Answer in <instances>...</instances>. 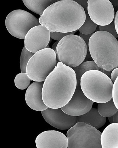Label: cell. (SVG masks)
<instances>
[{
	"label": "cell",
	"mask_w": 118,
	"mask_h": 148,
	"mask_svg": "<svg viewBox=\"0 0 118 148\" xmlns=\"http://www.w3.org/2000/svg\"><path fill=\"white\" fill-rule=\"evenodd\" d=\"M102 133L95 127L79 122L67 133L68 148H101Z\"/></svg>",
	"instance_id": "52a82bcc"
},
{
	"label": "cell",
	"mask_w": 118,
	"mask_h": 148,
	"mask_svg": "<svg viewBox=\"0 0 118 148\" xmlns=\"http://www.w3.org/2000/svg\"><path fill=\"white\" fill-rule=\"evenodd\" d=\"M114 21L115 29L118 35V10L115 14Z\"/></svg>",
	"instance_id": "f1b7e54d"
},
{
	"label": "cell",
	"mask_w": 118,
	"mask_h": 148,
	"mask_svg": "<svg viewBox=\"0 0 118 148\" xmlns=\"http://www.w3.org/2000/svg\"><path fill=\"white\" fill-rule=\"evenodd\" d=\"M44 82H35L28 87L25 93L26 103L35 111H43L49 107L44 103L42 97V90Z\"/></svg>",
	"instance_id": "5bb4252c"
},
{
	"label": "cell",
	"mask_w": 118,
	"mask_h": 148,
	"mask_svg": "<svg viewBox=\"0 0 118 148\" xmlns=\"http://www.w3.org/2000/svg\"><path fill=\"white\" fill-rule=\"evenodd\" d=\"M93 34H90L86 35L82 34L81 33H79V36L81 37L84 40L85 42L87 45V48H88V50L89 49V40L92 36V35Z\"/></svg>",
	"instance_id": "484cf974"
},
{
	"label": "cell",
	"mask_w": 118,
	"mask_h": 148,
	"mask_svg": "<svg viewBox=\"0 0 118 148\" xmlns=\"http://www.w3.org/2000/svg\"><path fill=\"white\" fill-rule=\"evenodd\" d=\"M87 51L88 48L84 40L79 36L72 34L59 41L55 52L59 62L73 68L83 62Z\"/></svg>",
	"instance_id": "5b68a950"
},
{
	"label": "cell",
	"mask_w": 118,
	"mask_h": 148,
	"mask_svg": "<svg viewBox=\"0 0 118 148\" xmlns=\"http://www.w3.org/2000/svg\"><path fill=\"white\" fill-rule=\"evenodd\" d=\"M59 42V41H58L57 42H55V43L52 46V49H53L55 52L56 51V47H57Z\"/></svg>",
	"instance_id": "f546056e"
},
{
	"label": "cell",
	"mask_w": 118,
	"mask_h": 148,
	"mask_svg": "<svg viewBox=\"0 0 118 148\" xmlns=\"http://www.w3.org/2000/svg\"><path fill=\"white\" fill-rule=\"evenodd\" d=\"M86 18L84 8L77 2L61 0L44 11L39 22L50 32L68 33L78 30Z\"/></svg>",
	"instance_id": "7a4b0ae2"
},
{
	"label": "cell",
	"mask_w": 118,
	"mask_h": 148,
	"mask_svg": "<svg viewBox=\"0 0 118 148\" xmlns=\"http://www.w3.org/2000/svg\"><path fill=\"white\" fill-rule=\"evenodd\" d=\"M111 123H118V111L114 116L108 118Z\"/></svg>",
	"instance_id": "4316f807"
},
{
	"label": "cell",
	"mask_w": 118,
	"mask_h": 148,
	"mask_svg": "<svg viewBox=\"0 0 118 148\" xmlns=\"http://www.w3.org/2000/svg\"><path fill=\"white\" fill-rule=\"evenodd\" d=\"M77 30L71 32L63 33L58 32H50V38L52 39L60 41L63 38L69 35L74 34Z\"/></svg>",
	"instance_id": "d4e9b609"
},
{
	"label": "cell",
	"mask_w": 118,
	"mask_h": 148,
	"mask_svg": "<svg viewBox=\"0 0 118 148\" xmlns=\"http://www.w3.org/2000/svg\"><path fill=\"white\" fill-rule=\"evenodd\" d=\"M8 32L14 37L24 39L29 31L35 26L41 25L39 19L22 10H16L9 13L5 20Z\"/></svg>",
	"instance_id": "ba28073f"
},
{
	"label": "cell",
	"mask_w": 118,
	"mask_h": 148,
	"mask_svg": "<svg viewBox=\"0 0 118 148\" xmlns=\"http://www.w3.org/2000/svg\"><path fill=\"white\" fill-rule=\"evenodd\" d=\"M118 75V68L113 70L111 74V78L113 83H114Z\"/></svg>",
	"instance_id": "83f0119b"
},
{
	"label": "cell",
	"mask_w": 118,
	"mask_h": 148,
	"mask_svg": "<svg viewBox=\"0 0 118 148\" xmlns=\"http://www.w3.org/2000/svg\"><path fill=\"white\" fill-rule=\"evenodd\" d=\"M113 82L104 73L98 70L87 71L80 80L81 89L89 99L98 103H103L112 98Z\"/></svg>",
	"instance_id": "277c9868"
},
{
	"label": "cell",
	"mask_w": 118,
	"mask_h": 148,
	"mask_svg": "<svg viewBox=\"0 0 118 148\" xmlns=\"http://www.w3.org/2000/svg\"><path fill=\"white\" fill-rule=\"evenodd\" d=\"M77 85L74 70L58 62L44 82L42 90L44 103L51 108H62L71 99Z\"/></svg>",
	"instance_id": "6da1fadb"
},
{
	"label": "cell",
	"mask_w": 118,
	"mask_h": 148,
	"mask_svg": "<svg viewBox=\"0 0 118 148\" xmlns=\"http://www.w3.org/2000/svg\"><path fill=\"white\" fill-rule=\"evenodd\" d=\"M77 123H85L96 129L102 127L106 121V118L100 115L97 109L94 108L83 115L77 116Z\"/></svg>",
	"instance_id": "2e32d148"
},
{
	"label": "cell",
	"mask_w": 118,
	"mask_h": 148,
	"mask_svg": "<svg viewBox=\"0 0 118 148\" xmlns=\"http://www.w3.org/2000/svg\"><path fill=\"white\" fill-rule=\"evenodd\" d=\"M60 0H22L24 4L31 11L41 16L46 9Z\"/></svg>",
	"instance_id": "e0dca14e"
},
{
	"label": "cell",
	"mask_w": 118,
	"mask_h": 148,
	"mask_svg": "<svg viewBox=\"0 0 118 148\" xmlns=\"http://www.w3.org/2000/svg\"><path fill=\"white\" fill-rule=\"evenodd\" d=\"M93 103L85 96L81 89L77 87L71 99L61 108L69 115L77 116L83 115L90 110L92 108Z\"/></svg>",
	"instance_id": "7c38bea8"
},
{
	"label": "cell",
	"mask_w": 118,
	"mask_h": 148,
	"mask_svg": "<svg viewBox=\"0 0 118 148\" xmlns=\"http://www.w3.org/2000/svg\"><path fill=\"white\" fill-rule=\"evenodd\" d=\"M56 52L50 48L35 53L27 64L26 73L32 80L44 82L57 65Z\"/></svg>",
	"instance_id": "8992f818"
},
{
	"label": "cell",
	"mask_w": 118,
	"mask_h": 148,
	"mask_svg": "<svg viewBox=\"0 0 118 148\" xmlns=\"http://www.w3.org/2000/svg\"><path fill=\"white\" fill-rule=\"evenodd\" d=\"M88 12L91 20L99 26L109 25L115 16L114 8L110 0H88Z\"/></svg>",
	"instance_id": "9c48e42d"
},
{
	"label": "cell",
	"mask_w": 118,
	"mask_h": 148,
	"mask_svg": "<svg viewBox=\"0 0 118 148\" xmlns=\"http://www.w3.org/2000/svg\"><path fill=\"white\" fill-rule=\"evenodd\" d=\"M50 32L46 27L42 25L32 28L28 32L24 39L26 49L35 53L46 48L50 40Z\"/></svg>",
	"instance_id": "30bf717a"
},
{
	"label": "cell",
	"mask_w": 118,
	"mask_h": 148,
	"mask_svg": "<svg viewBox=\"0 0 118 148\" xmlns=\"http://www.w3.org/2000/svg\"><path fill=\"white\" fill-rule=\"evenodd\" d=\"M35 53L28 51L25 46L23 47L21 54L20 58V68L22 73H26L27 64Z\"/></svg>",
	"instance_id": "7402d4cb"
},
{
	"label": "cell",
	"mask_w": 118,
	"mask_h": 148,
	"mask_svg": "<svg viewBox=\"0 0 118 148\" xmlns=\"http://www.w3.org/2000/svg\"><path fill=\"white\" fill-rule=\"evenodd\" d=\"M98 110L100 115L106 118L114 116L118 111L112 98L107 102L98 103Z\"/></svg>",
	"instance_id": "d6986e66"
},
{
	"label": "cell",
	"mask_w": 118,
	"mask_h": 148,
	"mask_svg": "<svg viewBox=\"0 0 118 148\" xmlns=\"http://www.w3.org/2000/svg\"><path fill=\"white\" fill-rule=\"evenodd\" d=\"M86 15L85 21L78 30L83 34L88 35L93 34L96 30L98 25L91 20L88 13L86 14Z\"/></svg>",
	"instance_id": "ffe728a7"
},
{
	"label": "cell",
	"mask_w": 118,
	"mask_h": 148,
	"mask_svg": "<svg viewBox=\"0 0 118 148\" xmlns=\"http://www.w3.org/2000/svg\"><path fill=\"white\" fill-rule=\"evenodd\" d=\"M31 79L26 73H19L16 76L15 84L16 87L20 90H23L29 87Z\"/></svg>",
	"instance_id": "44dd1931"
},
{
	"label": "cell",
	"mask_w": 118,
	"mask_h": 148,
	"mask_svg": "<svg viewBox=\"0 0 118 148\" xmlns=\"http://www.w3.org/2000/svg\"><path fill=\"white\" fill-rule=\"evenodd\" d=\"M44 119L49 125L61 130H69L77 123V116L64 112L61 108H47L41 111Z\"/></svg>",
	"instance_id": "8fae6325"
},
{
	"label": "cell",
	"mask_w": 118,
	"mask_h": 148,
	"mask_svg": "<svg viewBox=\"0 0 118 148\" xmlns=\"http://www.w3.org/2000/svg\"><path fill=\"white\" fill-rule=\"evenodd\" d=\"M99 29L100 31H105L111 33L116 39L118 38V35L115 29L114 19L109 25L105 26H99Z\"/></svg>",
	"instance_id": "603a6c76"
},
{
	"label": "cell",
	"mask_w": 118,
	"mask_h": 148,
	"mask_svg": "<svg viewBox=\"0 0 118 148\" xmlns=\"http://www.w3.org/2000/svg\"><path fill=\"white\" fill-rule=\"evenodd\" d=\"M72 68L74 70L76 73L77 82L79 83L82 75L87 71L93 70H98L104 73L106 75L107 74L108 76V75H110V73L111 72H108L102 70V69L99 67L94 61L84 62L79 66Z\"/></svg>",
	"instance_id": "ac0fdd59"
},
{
	"label": "cell",
	"mask_w": 118,
	"mask_h": 148,
	"mask_svg": "<svg viewBox=\"0 0 118 148\" xmlns=\"http://www.w3.org/2000/svg\"><path fill=\"white\" fill-rule=\"evenodd\" d=\"M112 99L115 106L118 109V75L113 84Z\"/></svg>",
	"instance_id": "cb8c5ba5"
},
{
	"label": "cell",
	"mask_w": 118,
	"mask_h": 148,
	"mask_svg": "<svg viewBox=\"0 0 118 148\" xmlns=\"http://www.w3.org/2000/svg\"><path fill=\"white\" fill-rule=\"evenodd\" d=\"M37 148H66L67 138L63 133L55 130L44 131L35 139Z\"/></svg>",
	"instance_id": "4fadbf2b"
},
{
	"label": "cell",
	"mask_w": 118,
	"mask_h": 148,
	"mask_svg": "<svg viewBox=\"0 0 118 148\" xmlns=\"http://www.w3.org/2000/svg\"><path fill=\"white\" fill-rule=\"evenodd\" d=\"M89 49L94 61L102 70L111 72L118 68V41L111 33L100 30L94 33Z\"/></svg>",
	"instance_id": "3957f363"
},
{
	"label": "cell",
	"mask_w": 118,
	"mask_h": 148,
	"mask_svg": "<svg viewBox=\"0 0 118 148\" xmlns=\"http://www.w3.org/2000/svg\"><path fill=\"white\" fill-rule=\"evenodd\" d=\"M102 148H118V123H111L103 130L101 136Z\"/></svg>",
	"instance_id": "9a60e30c"
}]
</instances>
